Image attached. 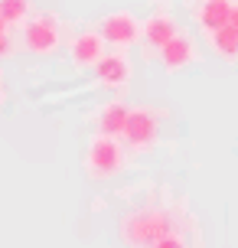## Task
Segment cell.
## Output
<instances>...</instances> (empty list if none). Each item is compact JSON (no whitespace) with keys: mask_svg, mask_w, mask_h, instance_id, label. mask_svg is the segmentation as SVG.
Here are the masks:
<instances>
[{"mask_svg":"<svg viewBox=\"0 0 238 248\" xmlns=\"http://www.w3.org/2000/svg\"><path fill=\"white\" fill-rule=\"evenodd\" d=\"M176 33H179V26H176L173 13L153 10L150 16L144 20V36H140V43H144V56H147V59H157V52H160Z\"/></svg>","mask_w":238,"mask_h":248,"instance_id":"52a82bcc","label":"cell"},{"mask_svg":"<svg viewBox=\"0 0 238 248\" xmlns=\"http://www.w3.org/2000/svg\"><path fill=\"white\" fill-rule=\"evenodd\" d=\"M228 23H232V26H238V3L232 7V20H228Z\"/></svg>","mask_w":238,"mask_h":248,"instance_id":"e0dca14e","label":"cell"},{"mask_svg":"<svg viewBox=\"0 0 238 248\" xmlns=\"http://www.w3.org/2000/svg\"><path fill=\"white\" fill-rule=\"evenodd\" d=\"M62 46V20L56 10H36L23 23V49L33 56H52Z\"/></svg>","mask_w":238,"mask_h":248,"instance_id":"3957f363","label":"cell"},{"mask_svg":"<svg viewBox=\"0 0 238 248\" xmlns=\"http://www.w3.org/2000/svg\"><path fill=\"white\" fill-rule=\"evenodd\" d=\"M196 56H199V49H196V39L189 36L186 30H179L166 46H163L160 52H157V59H160L163 72H183V69H189L193 62H196Z\"/></svg>","mask_w":238,"mask_h":248,"instance_id":"9c48e42d","label":"cell"},{"mask_svg":"<svg viewBox=\"0 0 238 248\" xmlns=\"http://www.w3.org/2000/svg\"><path fill=\"white\" fill-rule=\"evenodd\" d=\"M196 219L189 212L186 199L173 196L166 186H153L140 202H131V209L118 219V238L127 248H153L166 235H196Z\"/></svg>","mask_w":238,"mask_h":248,"instance_id":"6da1fadb","label":"cell"},{"mask_svg":"<svg viewBox=\"0 0 238 248\" xmlns=\"http://www.w3.org/2000/svg\"><path fill=\"white\" fill-rule=\"evenodd\" d=\"M104 36H101V30H78L75 36L69 39V59L75 69H95L98 59L104 56Z\"/></svg>","mask_w":238,"mask_h":248,"instance_id":"ba28073f","label":"cell"},{"mask_svg":"<svg viewBox=\"0 0 238 248\" xmlns=\"http://www.w3.org/2000/svg\"><path fill=\"white\" fill-rule=\"evenodd\" d=\"M98 30H101V36H104L108 46L131 49L144 36V20H137V13H131V10H111L98 20Z\"/></svg>","mask_w":238,"mask_h":248,"instance_id":"5b68a950","label":"cell"},{"mask_svg":"<svg viewBox=\"0 0 238 248\" xmlns=\"http://www.w3.org/2000/svg\"><path fill=\"white\" fill-rule=\"evenodd\" d=\"M13 52V39H10V30H3L0 33V59H7Z\"/></svg>","mask_w":238,"mask_h":248,"instance_id":"9a60e30c","label":"cell"},{"mask_svg":"<svg viewBox=\"0 0 238 248\" xmlns=\"http://www.w3.org/2000/svg\"><path fill=\"white\" fill-rule=\"evenodd\" d=\"M206 36H209V46H212V52L219 59L238 62V26L225 23L219 30H212V33H206Z\"/></svg>","mask_w":238,"mask_h":248,"instance_id":"7c38bea8","label":"cell"},{"mask_svg":"<svg viewBox=\"0 0 238 248\" xmlns=\"http://www.w3.org/2000/svg\"><path fill=\"white\" fill-rule=\"evenodd\" d=\"M82 167H85V176L95 180V183H98V180H114V176L127 167L124 140L95 131L91 140H88V147H85V160H82Z\"/></svg>","mask_w":238,"mask_h":248,"instance_id":"7a4b0ae2","label":"cell"},{"mask_svg":"<svg viewBox=\"0 0 238 248\" xmlns=\"http://www.w3.org/2000/svg\"><path fill=\"white\" fill-rule=\"evenodd\" d=\"M193 20L202 33H212V30H219L232 20V3L228 0H202L193 7Z\"/></svg>","mask_w":238,"mask_h":248,"instance_id":"8fae6325","label":"cell"},{"mask_svg":"<svg viewBox=\"0 0 238 248\" xmlns=\"http://www.w3.org/2000/svg\"><path fill=\"white\" fill-rule=\"evenodd\" d=\"M3 105H7V88L0 85V111H3Z\"/></svg>","mask_w":238,"mask_h":248,"instance_id":"2e32d148","label":"cell"},{"mask_svg":"<svg viewBox=\"0 0 238 248\" xmlns=\"http://www.w3.org/2000/svg\"><path fill=\"white\" fill-rule=\"evenodd\" d=\"M153 248H193L186 242V235H166V238H160Z\"/></svg>","mask_w":238,"mask_h":248,"instance_id":"5bb4252c","label":"cell"},{"mask_svg":"<svg viewBox=\"0 0 238 248\" xmlns=\"http://www.w3.org/2000/svg\"><path fill=\"white\" fill-rule=\"evenodd\" d=\"M131 108L124 98H111L108 105H101L98 118H95V131L98 134H111V137H124L127 121H131Z\"/></svg>","mask_w":238,"mask_h":248,"instance_id":"30bf717a","label":"cell"},{"mask_svg":"<svg viewBox=\"0 0 238 248\" xmlns=\"http://www.w3.org/2000/svg\"><path fill=\"white\" fill-rule=\"evenodd\" d=\"M33 13V0H0V16L10 26H23Z\"/></svg>","mask_w":238,"mask_h":248,"instance_id":"4fadbf2b","label":"cell"},{"mask_svg":"<svg viewBox=\"0 0 238 248\" xmlns=\"http://www.w3.org/2000/svg\"><path fill=\"white\" fill-rule=\"evenodd\" d=\"M131 75H134V65L127 59V49H114L104 52L95 65V82L108 92H127L131 85Z\"/></svg>","mask_w":238,"mask_h":248,"instance_id":"8992f818","label":"cell"},{"mask_svg":"<svg viewBox=\"0 0 238 248\" xmlns=\"http://www.w3.org/2000/svg\"><path fill=\"white\" fill-rule=\"evenodd\" d=\"M124 147L131 154H147V150L157 147L160 140V118L153 108L147 105H134L131 108V121H127V131H124Z\"/></svg>","mask_w":238,"mask_h":248,"instance_id":"277c9868","label":"cell"}]
</instances>
